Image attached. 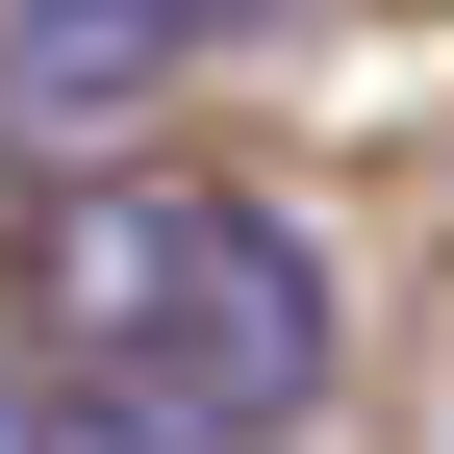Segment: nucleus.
<instances>
[{
  "label": "nucleus",
  "instance_id": "2",
  "mask_svg": "<svg viewBox=\"0 0 454 454\" xmlns=\"http://www.w3.org/2000/svg\"><path fill=\"white\" fill-rule=\"evenodd\" d=\"M177 76H202L177 0H0V152H51V177H101Z\"/></svg>",
  "mask_w": 454,
  "mask_h": 454
},
{
  "label": "nucleus",
  "instance_id": "1",
  "mask_svg": "<svg viewBox=\"0 0 454 454\" xmlns=\"http://www.w3.org/2000/svg\"><path fill=\"white\" fill-rule=\"evenodd\" d=\"M26 354H76V404H127L152 454H303L354 379V303H328L303 202H253V177H51Z\"/></svg>",
  "mask_w": 454,
  "mask_h": 454
},
{
  "label": "nucleus",
  "instance_id": "4",
  "mask_svg": "<svg viewBox=\"0 0 454 454\" xmlns=\"http://www.w3.org/2000/svg\"><path fill=\"white\" fill-rule=\"evenodd\" d=\"M177 26H278V0H177Z\"/></svg>",
  "mask_w": 454,
  "mask_h": 454
},
{
  "label": "nucleus",
  "instance_id": "5",
  "mask_svg": "<svg viewBox=\"0 0 454 454\" xmlns=\"http://www.w3.org/2000/svg\"><path fill=\"white\" fill-rule=\"evenodd\" d=\"M0 454H26V354H0Z\"/></svg>",
  "mask_w": 454,
  "mask_h": 454
},
{
  "label": "nucleus",
  "instance_id": "3",
  "mask_svg": "<svg viewBox=\"0 0 454 454\" xmlns=\"http://www.w3.org/2000/svg\"><path fill=\"white\" fill-rule=\"evenodd\" d=\"M26 454H152L127 404H76V379H26Z\"/></svg>",
  "mask_w": 454,
  "mask_h": 454
}]
</instances>
